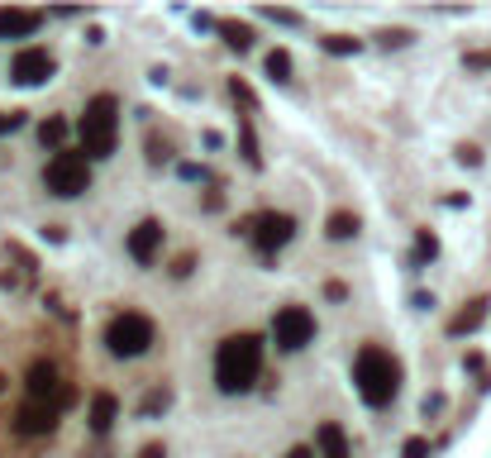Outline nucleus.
Returning a JSON list of instances; mask_svg holds the SVG:
<instances>
[{"mask_svg":"<svg viewBox=\"0 0 491 458\" xmlns=\"http://www.w3.org/2000/svg\"><path fill=\"white\" fill-rule=\"evenodd\" d=\"M258 372H263V339L258 334H229V339H219V349H215V387L225 397H244L253 392V382H258Z\"/></svg>","mask_w":491,"mask_h":458,"instance_id":"f257e3e1","label":"nucleus"},{"mask_svg":"<svg viewBox=\"0 0 491 458\" xmlns=\"http://www.w3.org/2000/svg\"><path fill=\"white\" fill-rule=\"evenodd\" d=\"M77 139H81V153H87L91 163L115 153V139H120V100L110 91L87 100V110H81V120H77Z\"/></svg>","mask_w":491,"mask_h":458,"instance_id":"f03ea898","label":"nucleus"},{"mask_svg":"<svg viewBox=\"0 0 491 458\" xmlns=\"http://www.w3.org/2000/svg\"><path fill=\"white\" fill-rule=\"evenodd\" d=\"M353 382H358V397L367 406H386L401 392V363L377 344H363L358 359H353Z\"/></svg>","mask_w":491,"mask_h":458,"instance_id":"7ed1b4c3","label":"nucleus"},{"mask_svg":"<svg viewBox=\"0 0 491 458\" xmlns=\"http://www.w3.org/2000/svg\"><path fill=\"white\" fill-rule=\"evenodd\" d=\"M153 339H158V325L139 311H120V315H110V325H106V349L115 359H139V353L153 349Z\"/></svg>","mask_w":491,"mask_h":458,"instance_id":"20e7f679","label":"nucleus"},{"mask_svg":"<svg viewBox=\"0 0 491 458\" xmlns=\"http://www.w3.org/2000/svg\"><path fill=\"white\" fill-rule=\"evenodd\" d=\"M43 186H48V196H58V201L81 196L91 186V158L87 153H72V148L53 153V163L43 167Z\"/></svg>","mask_w":491,"mask_h":458,"instance_id":"39448f33","label":"nucleus"},{"mask_svg":"<svg viewBox=\"0 0 491 458\" xmlns=\"http://www.w3.org/2000/svg\"><path fill=\"white\" fill-rule=\"evenodd\" d=\"M234 234H244V239L263 253V258H273L277 248L292 244V234H296V220L286 215V210H263V215H253V220H239L234 225Z\"/></svg>","mask_w":491,"mask_h":458,"instance_id":"423d86ee","label":"nucleus"},{"mask_svg":"<svg viewBox=\"0 0 491 458\" xmlns=\"http://www.w3.org/2000/svg\"><path fill=\"white\" fill-rule=\"evenodd\" d=\"M29 401H48V406H58V411H67V406L77 401V387L62 378V368L58 363H48V359H39V363H29Z\"/></svg>","mask_w":491,"mask_h":458,"instance_id":"0eeeda50","label":"nucleus"},{"mask_svg":"<svg viewBox=\"0 0 491 458\" xmlns=\"http://www.w3.org/2000/svg\"><path fill=\"white\" fill-rule=\"evenodd\" d=\"M315 339V315L306 311V305H282V311L273 315V344L282 353H301Z\"/></svg>","mask_w":491,"mask_h":458,"instance_id":"6e6552de","label":"nucleus"},{"mask_svg":"<svg viewBox=\"0 0 491 458\" xmlns=\"http://www.w3.org/2000/svg\"><path fill=\"white\" fill-rule=\"evenodd\" d=\"M53 72H58V62H53L48 48H20V53L10 58V81H20V87H43Z\"/></svg>","mask_w":491,"mask_h":458,"instance_id":"1a4fd4ad","label":"nucleus"},{"mask_svg":"<svg viewBox=\"0 0 491 458\" xmlns=\"http://www.w3.org/2000/svg\"><path fill=\"white\" fill-rule=\"evenodd\" d=\"M58 420H62V411L58 406H48V401H24L20 411H14V435H24V439H48L58 430Z\"/></svg>","mask_w":491,"mask_h":458,"instance_id":"9d476101","label":"nucleus"},{"mask_svg":"<svg viewBox=\"0 0 491 458\" xmlns=\"http://www.w3.org/2000/svg\"><path fill=\"white\" fill-rule=\"evenodd\" d=\"M158 248H162V220H139V225L129 229V258L148 267L158 258Z\"/></svg>","mask_w":491,"mask_h":458,"instance_id":"9b49d317","label":"nucleus"},{"mask_svg":"<svg viewBox=\"0 0 491 458\" xmlns=\"http://www.w3.org/2000/svg\"><path fill=\"white\" fill-rule=\"evenodd\" d=\"M39 10H0V39H29V33H39Z\"/></svg>","mask_w":491,"mask_h":458,"instance_id":"f8f14e48","label":"nucleus"},{"mask_svg":"<svg viewBox=\"0 0 491 458\" xmlns=\"http://www.w3.org/2000/svg\"><path fill=\"white\" fill-rule=\"evenodd\" d=\"M115 416H120V401H115V392H96L91 397V435H110L115 425Z\"/></svg>","mask_w":491,"mask_h":458,"instance_id":"ddd939ff","label":"nucleus"},{"mask_svg":"<svg viewBox=\"0 0 491 458\" xmlns=\"http://www.w3.org/2000/svg\"><path fill=\"white\" fill-rule=\"evenodd\" d=\"M315 449L320 458H348V435L334 425V420H325V425L315 430Z\"/></svg>","mask_w":491,"mask_h":458,"instance_id":"4468645a","label":"nucleus"},{"mask_svg":"<svg viewBox=\"0 0 491 458\" xmlns=\"http://www.w3.org/2000/svg\"><path fill=\"white\" fill-rule=\"evenodd\" d=\"M482 320H486V301L477 296V301H468L463 311H459V315L449 320V334H472V330L482 325Z\"/></svg>","mask_w":491,"mask_h":458,"instance_id":"2eb2a0df","label":"nucleus"},{"mask_svg":"<svg viewBox=\"0 0 491 458\" xmlns=\"http://www.w3.org/2000/svg\"><path fill=\"white\" fill-rule=\"evenodd\" d=\"M358 229H363V220L353 215V210H334V215L325 220V234H329V239H353Z\"/></svg>","mask_w":491,"mask_h":458,"instance_id":"dca6fc26","label":"nucleus"},{"mask_svg":"<svg viewBox=\"0 0 491 458\" xmlns=\"http://www.w3.org/2000/svg\"><path fill=\"white\" fill-rule=\"evenodd\" d=\"M215 29L225 33V43H229V48H239V53H248V48H253V29L239 24V20H219Z\"/></svg>","mask_w":491,"mask_h":458,"instance_id":"f3484780","label":"nucleus"},{"mask_svg":"<svg viewBox=\"0 0 491 458\" xmlns=\"http://www.w3.org/2000/svg\"><path fill=\"white\" fill-rule=\"evenodd\" d=\"M39 144L62 153V144H67V120H62V115H48V120L39 125Z\"/></svg>","mask_w":491,"mask_h":458,"instance_id":"a211bd4d","label":"nucleus"},{"mask_svg":"<svg viewBox=\"0 0 491 458\" xmlns=\"http://www.w3.org/2000/svg\"><path fill=\"white\" fill-rule=\"evenodd\" d=\"M239 153L248 167H263V153H258V134H253V120L244 115V134H239Z\"/></svg>","mask_w":491,"mask_h":458,"instance_id":"6ab92c4d","label":"nucleus"},{"mask_svg":"<svg viewBox=\"0 0 491 458\" xmlns=\"http://www.w3.org/2000/svg\"><path fill=\"white\" fill-rule=\"evenodd\" d=\"M167 406H172V387H153V392L144 397V406H139V416H162Z\"/></svg>","mask_w":491,"mask_h":458,"instance_id":"aec40b11","label":"nucleus"},{"mask_svg":"<svg viewBox=\"0 0 491 458\" xmlns=\"http://www.w3.org/2000/svg\"><path fill=\"white\" fill-rule=\"evenodd\" d=\"M267 77H277V81L292 77V53H286V48H273V53H267Z\"/></svg>","mask_w":491,"mask_h":458,"instance_id":"412c9836","label":"nucleus"},{"mask_svg":"<svg viewBox=\"0 0 491 458\" xmlns=\"http://www.w3.org/2000/svg\"><path fill=\"white\" fill-rule=\"evenodd\" d=\"M358 39H348V33H329L325 39V53H334V58H344V53H358Z\"/></svg>","mask_w":491,"mask_h":458,"instance_id":"4be33fe9","label":"nucleus"},{"mask_svg":"<svg viewBox=\"0 0 491 458\" xmlns=\"http://www.w3.org/2000/svg\"><path fill=\"white\" fill-rule=\"evenodd\" d=\"M148 163H153V167L172 163V144H167V139H158V134H148Z\"/></svg>","mask_w":491,"mask_h":458,"instance_id":"5701e85b","label":"nucleus"},{"mask_svg":"<svg viewBox=\"0 0 491 458\" xmlns=\"http://www.w3.org/2000/svg\"><path fill=\"white\" fill-rule=\"evenodd\" d=\"M434 253H439V239H434L430 229H420V234H415V263H430Z\"/></svg>","mask_w":491,"mask_h":458,"instance_id":"b1692460","label":"nucleus"},{"mask_svg":"<svg viewBox=\"0 0 491 458\" xmlns=\"http://www.w3.org/2000/svg\"><path fill=\"white\" fill-rule=\"evenodd\" d=\"M229 96H234V100H239V106H244V110H253V106H258V96H253V87H248V81H239V77H234V81H229Z\"/></svg>","mask_w":491,"mask_h":458,"instance_id":"393cba45","label":"nucleus"},{"mask_svg":"<svg viewBox=\"0 0 491 458\" xmlns=\"http://www.w3.org/2000/svg\"><path fill=\"white\" fill-rule=\"evenodd\" d=\"M401 458H430V439H425V435L405 439V444H401Z\"/></svg>","mask_w":491,"mask_h":458,"instance_id":"a878e982","label":"nucleus"},{"mask_svg":"<svg viewBox=\"0 0 491 458\" xmlns=\"http://www.w3.org/2000/svg\"><path fill=\"white\" fill-rule=\"evenodd\" d=\"M377 39H382L386 48H405V43H411V39H415V33H411V29H382V33H377Z\"/></svg>","mask_w":491,"mask_h":458,"instance_id":"bb28decb","label":"nucleus"},{"mask_svg":"<svg viewBox=\"0 0 491 458\" xmlns=\"http://www.w3.org/2000/svg\"><path fill=\"white\" fill-rule=\"evenodd\" d=\"M24 125V110H0V134H14Z\"/></svg>","mask_w":491,"mask_h":458,"instance_id":"cd10ccee","label":"nucleus"},{"mask_svg":"<svg viewBox=\"0 0 491 458\" xmlns=\"http://www.w3.org/2000/svg\"><path fill=\"white\" fill-rule=\"evenodd\" d=\"M263 14H267L273 24H301V14H296V10H277V5H267Z\"/></svg>","mask_w":491,"mask_h":458,"instance_id":"c85d7f7f","label":"nucleus"},{"mask_svg":"<svg viewBox=\"0 0 491 458\" xmlns=\"http://www.w3.org/2000/svg\"><path fill=\"white\" fill-rule=\"evenodd\" d=\"M191 267H196V253H181V258L172 263V277H186Z\"/></svg>","mask_w":491,"mask_h":458,"instance_id":"c756f323","label":"nucleus"},{"mask_svg":"<svg viewBox=\"0 0 491 458\" xmlns=\"http://www.w3.org/2000/svg\"><path fill=\"white\" fill-rule=\"evenodd\" d=\"M177 173H181L186 182H206V167H196V163H181Z\"/></svg>","mask_w":491,"mask_h":458,"instance_id":"7c9ffc66","label":"nucleus"},{"mask_svg":"<svg viewBox=\"0 0 491 458\" xmlns=\"http://www.w3.org/2000/svg\"><path fill=\"white\" fill-rule=\"evenodd\" d=\"M459 163H468V167H477V163H482V153L472 148V144H463V148H459Z\"/></svg>","mask_w":491,"mask_h":458,"instance_id":"2f4dec72","label":"nucleus"},{"mask_svg":"<svg viewBox=\"0 0 491 458\" xmlns=\"http://www.w3.org/2000/svg\"><path fill=\"white\" fill-rule=\"evenodd\" d=\"M325 296H329V301H344V296H348V286H344V282H329V286H325Z\"/></svg>","mask_w":491,"mask_h":458,"instance_id":"473e14b6","label":"nucleus"},{"mask_svg":"<svg viewBox=\"0 0 491 458\" xmlns=\"http://www.w3.org/2000/svg\"><path fill=\"white\" fill-rule=\"evenodd\" d=\"M139 458H167V449H162V444H144Z\"/></svg>","mask_w":491,"mask_h":458,"instance_id":"72a5a7b5","label":"nucleus"},{"mask_svg":"<svg viewBox=\"0 0 491 458\" xmlns=\"http://www.w3.org/2000/svg\"><path fill=\"white\" fill-rule=\"evenodd\" d=\"M286 458H315V449H306V444H296V449L286 453Z\"/></svg>","mask_w":491,"mask_h":458,"instance_id":"f704fd0d","label":"nucleus"},{"mask_svg":"<svg viewBox=\"0 0 491 458\" xmlns=\"http://www.w3.org/2000/svg\"><path fill=\"white\" fill-rule=\"evenodd\" d=\"M0 392H5V372H0Z\"/></svg>","mask_w":491,"mask_h":458,"instance_id":"c9c22d12","label":"nucleus"}]
</instances>
